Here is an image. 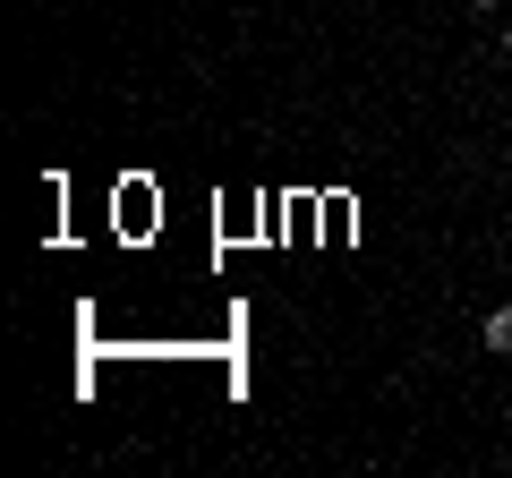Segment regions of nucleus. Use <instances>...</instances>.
I'll list each match as a JSON object with an SVG mask.
<instances>
[{"mask_svg": "<svg viewBox=\"0 0 512 478\" xmlns=\"http://www.w3.org/2000/svg\"><path fill=\"white\" fill-rule=\"evenodd\" d=\"M487 350H495V359H512V308L487 316Z\"/></svg>", "mask_w": 512, "mask_h": 478, "instance_id": "f257e3e1", "label": "nucleus"}, {"mask_svg": "<svg viewBox=\"0 0 512 478\" xmlns=\"http://www.w3.org/2000/svg\"><path fill=\"white\" fill-rule=\"evenodd\" d=\"M504 52H512V26H504Z\"/></svg>", "mask_w": 512, "mask_h": 478, "instance_id": "f03ea898", "label": "nucleus"}, {"mask_svg": "<svg viewBox=\"0 0 512 478\" xmlns=\"http://www.w3.org/2000/svg\"><path fill=\"white\" fill-rule=\"evenodd\" d=\"M478 9H495V0H478Z\"/></svg>", "mask_w": 512, "mask_h": 478, "instance_id": "7ed1b4c3", "label": "nucleus"}]
</instances>
